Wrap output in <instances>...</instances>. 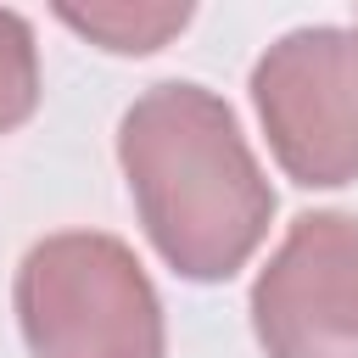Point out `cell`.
Instances as JSON below:
<instances>
[{
    "mask_svg": "<svg viewBox=\"0 0 358 358\" xmlns=\"http://www.w3.org/2000/svg\"><path fill=\"white\" fill-rule=\"evenodd\" d=\"M268 151L302 190L358 179V28L313 22L280 34L252 67Z\"/></svg>",
    "mask_w": 358,
    "mask_h": 358,
    "instance_id": "3",
    "label": "cell"
},
{
    "mask_svg": "<svg viewBox=\"0 0 358 358\" xmlns=\"http://www.w3.org/2000/svg\"><path fill=\"white\" fill-rule=\"evenodd\" d=\"M252 336L268 358H358V218L296 213L252 280Z\"/></svg>",
    "mask_w": 358,
    "mask_h": 358,
    "instance_id": "4",
    "label": "cell"
},
{
    "mask_svg": "<svg viewBox=\"0 0 358 358\" xmlns=\"http://www.w3.org/2000/svg\"><path fill=\"white\" fill-rule=\"evenodd\" d=\"M56 17L73 34L95 39L101 50L145 56V50H157L168 34H179L190 22V6L185 0L179 6H123V0H112V6H56Z\"/></svg>",
    "mask_w": 358,
    "mask_h": 358,
    "instance_id": "5",
    "label": "cell"
},
{
    "mask_svg": "<svg viewBox=\"0 0 358 358\" xmlns=\"http://www.w3.org/2000/svg\"><path fill=\"white\" fill-rule=\"evenodd\" d=\"M39 106V45L22 11L0 6V134L22 129Z\"/></svg>",
    "mask_w": 358,
    "mask_h": 358,
    "instance_id": "6",
    "label": "cell"
},
{
    "mask_svg": "<svg viewBox=\"0 0 358 358\" xmlns=\"http://www.w3.org/2000/svg\"><path fill=\"white\" fill-rule=\"evenodd\" d=\"M117 162L157 257L218 285L263 246L274 185L263 179L224 95L190 78L151 84L117 123Z\"/></svg>",
    "mask_w": 358,
    "mask_h": 358,
    "instance_id": "1",
    "label": "cell"
},
{
    "mask_svg": "<svg viewBox=\"0 0 358 358\" xmlns=\"http://www.w3.org/2000/svg\"><path fill=\"white\" fill-rule=\"evenodd\" d=\"M28 358H162V296L106 229H62L22 252L11 285Z\"/></svg>",
    "mask_w": 358,
    "mask_h": 358,
    "instance_id": "2",
    "label": "cell"
}]
</instances>
